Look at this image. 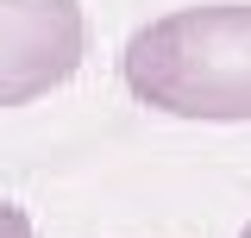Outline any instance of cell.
Segmentation results:
<instances>
[{"instance_id": "cell-1", "label": "cell", "mask_w": 251, "mask_h": 238, "mask_svg": "<svg viewBox=\"0 0 251 238\" xmlns=\"http://www.w3.org/2000/svg\"><path fill=\"white\" fill-rule=\"evenodd\" d=\"M120 75L138 107L170 119L245 125L251 119V0L176 6L138 25L120 50Z\"/></svg>"}, {"instance_id": "cell-2", "label": "cell", "mask_w": 251, "mask_h": 238, "mask_svg": "<svg viewBox=\"0 0 251 238\" xmlns=\"http://www.w3.org/2000/svg\"><path fill=\"white\" fill-rule=\"evenodd\" d=\"M88 57L82 0H0V113L57 94Z\"/></svg>"}, {"instance_id": "cell-3", "label": "cell", "mask_w": 251, "mask_h": 238, "mask_svg": "<svg viewBox=\"0 0 251 238\" xmlns=\"http://www.w3.org/2000/svg\"><path fill=\"white\" fill-rule=\"evenodd\" d=\"M0 238H38L31 213L19 207V201H6V194H0Z\"/></svg>"}, {"instance_id": "cell-4", "label": "cell", "mask_w": 251, "mask_h": 238, "mask_svg": "<svg viewBox=\"0 0 251 238\" xmlns=\"http://www.w3.org/2000/svg\"><path fill=\"white\" fill-rule=\"evenodd\" d=\"M239 238H251V226H245V232H239Z\"/></svg>"}]
</instances>
